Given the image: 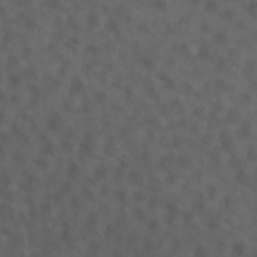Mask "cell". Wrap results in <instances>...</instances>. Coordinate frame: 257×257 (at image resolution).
<instances>
[{
  "label": "cell",
  "instance_id": "1",
  "mask_svg": "<svg viewBox=\"0 0 257 257\" xmlns=\"http://www.w3.org/2000/svg\"><path fill=\"white\" fill-rule=\"evenodd\" d=\"M92 149H95L92 135H91V133H84V135H83V141H80V153H84V155H91Z\"/></svg>",
  "mask_w": 257,
  "mask_h": 257
},
{
  "label": "cell",
  "instance_id": "2",
  "mask_svg": "<svg viewBox=\"0 0 257 257\" xmlns=\"http://www.w3.org/2000/svg\"><path fill=\"white\" fill-rule=\"evenodd\" d=\"M46 127H48L50 131H58V128L62 127V117H61V115H56V113L50 115V117L46 119Z\"/></svg>",
  "mask_w": 257,
  "mask_h": 257
},
{
  "label": "cell",
  "instance_id": "3",
  "mask_svg": "<svg viewBox=\"0 0 257 257\" xmlns=\"http://www.w3.org/2000/svg\"><path fill=\"white\" fill-rule=\"evenodd\" d=\"M68 91H70V95H79V92L83 91V80H80L79 76L70 79V87H68Z\"/></svg>",
  "mask_w": 257,
  "mask_h": 257
},
{
  "label": "cell",
  "instance_id": "4",
  "mask_svg": "<svg viewBox=\"0 0 257 257\" xmlns=\"http://www.w3.org/2000/svg\"><path fill=\"white\" fill-rule=\"evenodd\" d=\"M231 251H233L235 257H241L245 253V243L243 241H233V247H231Z\"/></svg>",
  "mask_w": 257,
  "mask_h": 257
},
{
  "label": "cell",
  "instance_id": "5",
  "mask_svg": "<svg viewBox=\"0 0 257 257\" xmlns=\"http://www.w3.org/2000/svg\"><path fill=\"white\" fill-rule=\"evenodd\" d=\"M84 227H87L88 231H92L97 227V213H91V215H87V219H84Z\"/></svg>",
  "mask_w": 257,
  "mask_h": 257
},
{
  "label": "cell",
  "instance_id": "6",
  "mask_svg": "<svg viewBox=\"0 0 257 257\" xmlns=\"http://www.w3.org/2000/svg\"><path fill=\"white\" fill-rule=\"evenodd\" d=\"M219 141H221V147H223V149H231V145H233V141H231V137L227 135V133H221Z\"/></svg>",
  "mask_w": 257,
  "mask_h": 257
},
{
  "label": "cell",
  "instance_id": "7",
  "mask_svg": "<svg viewBox=\"0 0 257 257\" xmlns=\"http://www.w3.org/2000/svg\"><path fill=\"white\" fill-rule=\"evenodd\" d=\"M193 257H207V249L203 245H195L193 247Z\"/></svg>",
  "mask_w": 257,
  "mask_h": 257
},
{
  "label": "cell",
  "instance_id": "8",
  "mask_svg": "<svg viewBox=\"0 0 257 257\" xmlns=\"http://www.w3.org/2000/svg\"><path fill=\"white\" fill-rule=\"evenodd\" d=\"M34 165H36V169H40V171H46V169H48V161H46L44 157H38V159L34 161Z\"/></svg>",
  "mask_w": 257,
  "mask_h": 257
},
{
  "label": "cell",
  "instance_id": "9",
  "mask_svg": "<svg viewBox=\"0 0 257 257\" xmlns=\"http://www.w3.org/2000/svg\"><path fill=\"white\" fill-rule=\"evenodd\" d=\"M159 79L163 80V84H165L167 88H175V83H173V79H171V76H167V74H159Z\"/></svg>",
  "mask_w": 257,
  "mask_h": 257
},
{
  "label": "cell",
  "instance_id": "10",
  "mask_svg": "<svg viewBox=\"0 0 257 257\" xmlns=\"http://www.w3.org/2000/svg\"><path fill=\"white\" fill-rule=\"evenodd\" d=\"M203 6H205V10H207V12H215V10H219V4H217V2H213V0L205 2Z\"/></svg>",
  "mask_w": 257,
  "mask_h": 257
},
{
  "label": "cell",
  "instance_id": "11",
  "mask_svg": "<svg viewBox=\"0 0 257 257\" xmlns=\"http://www.w3.org/2000/svg\"><path fill=\"white\" fill-rule=\"evenodd\" d=\"M76 173H79V165H76V163H70V165H68V177L74 179Z\"/></svg>",
  "mask_w": 257,
  "mask_h": 257
},
{
  "label": "cell",
  "instance_id": "12",
  "mask_svg": "<svg viewBox=\"0 0 257 257\" xmlns=\"http://www.w3.org/2000/svg\"><path fill=\"white\" fill-rule=\"evenodd\" d=\"M245 10L249 12V14H257V0H253V2H247L245 4Z\"/></svg>",
  "mask_w": 257,
  "mask_h": 257
},
{
  "label": "cell",
  "instance_id": "13",
  "mask_svg": "<svg viewBox=\"0 0 257 257\" xmlns=\"http://www.w3.org/2000/svg\"><path fill=\"white\" fill-rule=\"evenodd\" d=\"M213 38H215V42H225L227 40V34L223 30H217L215 34H213Z\"/></svg>",
  "mask_w": 257,
  "mask_h": 257
},
{
  "label": "cell",
  "instance_id": "14",
  "mask_svg": "<svg viewBox=\"0 0 257 257\" xmlns=\"http://www.w3.org/2000/svg\"><path fill=\"white\" fill-rule=\"evenodd\" d=\"M97 22H98V16L95 14V12H91V14L87 16V24H88V26H95Z\"/></svg>",
  "mask_w": 257,
  "mask_h": 257
},
{
  "label": "cell",
  "instance_id": "15",
  "mask_svg": "<svg viewBox=\"0 0 257 257\" xmlns=\"http://www.w3.org/2000/svg\"><path fill=\"white\" fill-rule=\"evenodd\" d=\"M106 173V167L105 165H101L98 169H95V179H102V175Z\"/></svg>",
  "mask_w": 257,
  "mask_h": 257
},
{
  "label": "cell",
  "instance_id": "16",
  "mask_svg": "<svg viewBox=\"0 0 257 257\" xmlns=\"http://www.w3.org/2000/svg\"><path fill=\"white\" fill-rule=\"evenodd\" d=\"M239 137H249V125H241L239 127Z\"/></svg>",
  "mask_w": 257,
  "mask_h": 257
},
{
  "label": "cell",
  "instance_id": "17",
  "mask_svg": "<svg viewBox=\"0 0 257 257\" xmlns=\"http://www.w3.org/2000/svg\"><path fill=\"white\" fill-rule=\"evenodd\" d=\"M237 181H239V183H249V179H247V173H245V171H239V173H237Z\"/></svg>",
  "mask_w": 257,
  "mask_h": 257
},
{
  "label": "cell",
  "instance_id": "18",
  "mask_svg": "<svg viewBox=\"0 0 257 257\" xmlns=\"http://www.w3.org/2000/svg\"><path fill=\"white\" fill-rule=\"evenodd\" d=\"M167 213H169V223H173V219H175V207L173 205H167Z\"/></svg>",
  "mask_w": 257,
  "mask_h": 257
},
{
  "label": "cell",
  "instance_id": "19",
  "mask_svg": "<svg viewBox=\"0 0 257 257\" xmlns=\"http://www.w3.org/2000/svg\"><path fill=\"white\" fill-rule=\"evenodd\" d=\"M233 16H235L233 8H225V10H223V18H225V20H231Z\"/></svg>",
  "mask_w": 257,
  "mask_h": 257
},
{
  "label": "cell",
  "instance_id": "20",
  "mask_svg": "<svg viewBox=\"0 0 257 257\" xmlns=\"http://www.w3.org/2000/svg\"><path fill=\"white\" fill-rule=\"evenodd\" d=\"M83 197L87 201H92V199H95V193H92L91 189H83Z\"/></svg>",
  "mask_w": 257,
  "mask_h": 257
},
{
  "label": "cell",
  "instance_id": "21",
  "mask_svg": "<svg viewBox=\"0 0 257 257\" xmlns=\"http://www.w3.org/2000/svg\"><path fill=\"white\" fill-rule=\"evenodd\" d=\"M50 153H52V145H50V141H48V143L42 145V155H50Z\"/></svg>",
  "mask_w": 257,
  "mask_h": 257
},
{
  "label": "cell",
  "instance_id": "22",
  "mask_svg": "<svg viewBox=\"0 0 257 257\" xmlns=\"http://www.w3.org/2000/svg\"><path fill=\"white\" fill-rule=\"evenodd\" d=\"M61 237L64 239V241H66V239L70 237V227H68V225H64V227H62V233H61Z\"/></svg>",
  "mask_w": 257,
  "mask_h": 257
},
{
  "label": "cell",
  "instance_id": "23",
  "mask_svg": "<svg viewBox=\"0 0 257 257\" xmlns=\"http://www.w3.org/2000/svg\"><path fill=\"white\" fill-rule=\"evenodd\" d=\"M20 84V76L18 74H12L10 76V87H18Z\"/></svg>",
  "mask_w": 257,
  "mask_h": 257
},
{
  "label": "cell",
  "instance_id": "24",
  "mask_svg": "<svg viewBox=\"0 0 257 257\" xmlns=\"http://www.w3.org/2000/svg\"><path fill=\"white\" fill-rule=\"evenodd\" d=\"M157 227H159V221H157V219L149 221V231H157Z\"/></svg>",
  "mask_w": 257,
  "mask_h": 257
},
{
  "label": "cell",
  "instance_id": "25",
  "mask_svg": "<svg viewBox=\"0 0 257 257\" xmlns=\"http://www.w3.org/2000/svg\"><path fill=\"white\" fill-rule=\"evenodd\" d=\"M105 92H102V91H98V92H95V101H98V102H102V101H105Z\"/></svg>",
  "mask_w": 257,
  "mask_h": 257
},
{
  "label": "cell",
  "instance_id": "26",
  "mask_svg": "<svg viewBox=\"0 0 257 257\" xmlns=\"http://www.w3.org/2000/svg\"><path fill=\"white\" fill-rule=\"evenodd\" d=\"M128 177H131V183H139V181H141V179H139V173H135V171H133Z\"/></svg>",
  "mask_w": 257,
  "mask_h": 257
},
{
  "label": "cell",
  "instance_id": "27",
  "mask_svg": "<svg viewBox=\"0 0 257 257\" xmlns=\"http://www.w3.org/2000/svg\"><path fill=\"white\" fill-rule=\"evenodd\" d=\"M117 201H119V203H127V199H125V193H123V191H119V193H117Z\"/></svg>",
  "mask_w": 257,
  "mask_h": 257
},
{
  "label": "cell",
  "instance_id": "28",
  "mask_svg": "<svg viewBox=\"0 0 257 257\" xmlns=\"http://www.w3.org/2000/svg\"><path fill=\"white\" fill-rule=\"evenodd\" d=\"M215 191H217L215 185H209V187H207V195H209V197H215Z\"/></svg>",
  "mask_w": 257,
  "mask_h": 257
},
{
  "label": "cell",
  "instance_id": "29",
  "mask_svg": "<svg viewBox=\"0 0 257 257\" xmlns=\"http://www.w3.org/2000/svg\"><path fill=\"white\" fill-rule=\"evenodd\" d=\"M70 189H72V185H70V183H62V187H61V191H62V193H68Z\"/></svg>",
  "mask_w": 257,
  "mask_h": 257
},
{
  "label": "cell",
  "instance_id": "30",
  "mask_svg": "<svg viewBox=\"0 0 257 257\" xmlns=\"http://www.w3.org/2000/svg\"><path fill=\"white\" fill-rule=\"evenodd\" d=\"M135 217H137V219H145V213H143V209H135Z\"/></svg>",
  "mask_w": 257,
  "mask_h": 257
},
{
  "label": "cell",
  "instance_id": "31",
  "mask_svg": "<svg viewBox=\"0 0 257 257\" xmlns=\"http://www.w3.org/2000/svg\"><path fill=\"white\" fill-rule=\"evenodd\" d=\"M143 64H145L147 68H151V66H153V58H149V56H147V58H143Z\"/></svg>",
  "mask_w": 257,
  "mask_h": 257
},
{
  "label": "cell",
  "instance_id": "32",
  "mask_svg": "<svg viewBox=\"0 0 257 257\" xmlns=\"http://www.w3.org/2000/svg\"><path fill=\"white\" fill-rule=\"evenodd\" d=\"M155 8H157V10H165L167 4H165V2H155Z\"/></svg>",
  "mask_w": 257,
  "mask_h": 257
},
{
  "label": "cell",
  "instance_id": "33",
  "mask_svg": "<svg viewBox=\"0 0 257 257\" xmlns=\"http://www.w3.org/2000/svg\"><path fill=\"white\" fill-rule=\"evenodd\" d=\"M199 56H207V48H205V46H201V50H199Z\"/></svg>",
  "mask_w": 257,
  "mask_h": 257
},
{
  "label": "cell",
  "instance_id": "34",
  "mask_svg": "<svg viewBox=\"0 0 257 257\" xmlns=\"http://www.w3.org/2000/svg\"><path fill=\"white\" fill-rule=\"evenodd\" d=\"M109 28H113V30H117V22H115V20H113V18H110V20H109Z\"/></svg>",
  "mask_w": 257,
  "mask_h": 257
},
{
  "label": "cell",
  "instance_id": "35",
  "mask_svg": "<svg viewBox=\"0 0 257 257\" xmlns=\"http://www.w3.org/2000/svg\"><path fill=\"white\" fill-rule=\"evenodd\" d=\"M58 6V2H54V0H52V2H46V8H56Z\"/></svg>",
  "mask_w": 257,
  "mask_h": 257
},
{
  "label": "cell",
  "instance_id": "36",
  "mask_svg": "<svg viewBox=\"0 0 257 257\" xmlns=\"http://www.w3.org/2000/svg\"><path fill=\"white\" fill-rule=\"evenodd\" d=\"M30 95H38V87H30Z\"/></svg>",
  "mask_w": 257,
  "mask_h": 257
},
{
  "label": "cell",
  "instance_id": "37",
  "mask_svg": "<svg viewBox=\"0 0 257 257\" xmlns=\"http://www.w3.org/2000/svg\"><path fill=\"white\" fill-rule=\"evenodd\" d=\"M253 257H257V255H253Z\"/></svg>",
  "mask_w": 257,
  "mask_h": 257
}]
</instances>
